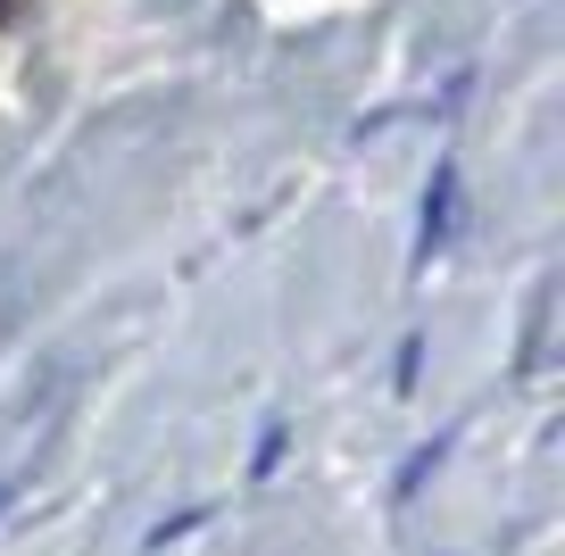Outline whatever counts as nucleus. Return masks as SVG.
<instances>
[{"mask_svg":"<svg viewBox=\"0 0 565 556\" xmlns=\"http://www.w3.org/2000/svg\"><path fill=\"white\" fill-rule=\"evenodd\" d=\"M449 225H458V174H433V200H424V258H441L449 249Z\"/></svg>","mask_w":565,"mask_h":556,"instance_id":"1","label":"nucleus"},{"mask_svg":"<svg viewBox=\"0 0 565 556\" xmlns=\"http://www.w3.org/2000/svg\"><path fill=\"white\" fill-rule=\"evenodd\" d=\"M282 466V424H266V440H258V473H275Z\"/></svg>","mask_w":565,"mask_h":556,"instance_id":"2","label":"nucleus"},{"mask_svg":"<svg viewBox=\"0 0 565 556\" xmlns=\"http://www.w3.org/2000/svg\"><path fill=\"white\" fill-rule=\"evenodd\" d=\"M9 499H18V482H0V506H9Z\"/></svg>","mask_w":565,"mask_h":556,"instance_id":"3","label":"nucleus"}]
</instances>
